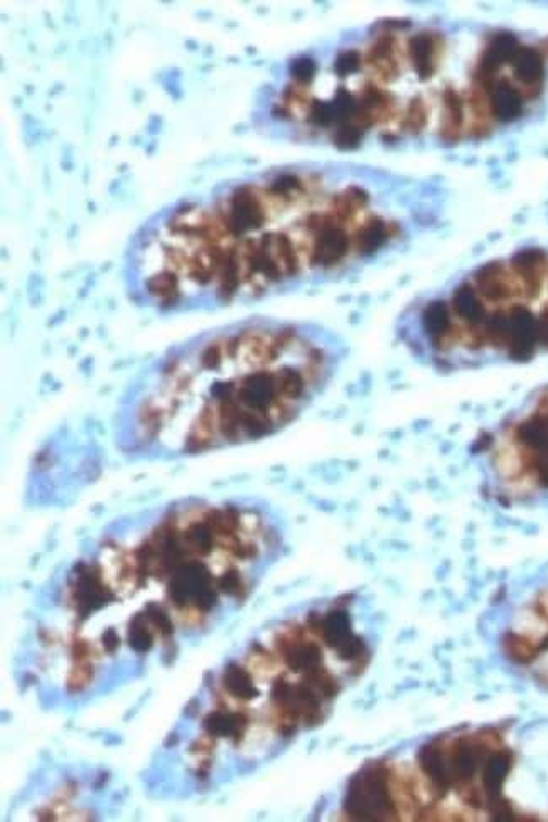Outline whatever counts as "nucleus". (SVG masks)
<instances>
[{"mask_svg": "<svg viewBox=\"0 0 548 822\" xmlns=\"http://www.w3.org/2000/svg\"><path fill=\"white\" fill-rule=\"evenodd\" d=\"M274 518L247 501L185 499L121 521L64 570L51 600L73 632L102 627L70 652L103 670L198 632L247 602L278 558Z\"/></svg>", "mask_w": 548, "mask_h": 822, "instance_id": "nucleus-3", "label": "nucleus"}, {"mask_svg": "<svg viewBox=\"0 0 548 822\" xmlns=\"http://www.w3.org/2000/svg\"><path fill=\"white\" fill-rule=\"evenodd\" d=\"M345 359L333 331L247 317L152 359L122 393L113 434L132 459L203 456L274 437L329 388Z\"/></svg>", "mask_w": 548, "mask_h": 822, "instance_id": "nucleus-4", "label": "nucleus"}, {"mask_svg": "<svg viewBox=\"0 0 548 822\" xmlns=\"http://www.w3.org/2000/svg\"><path fill=\"white\" fill-rule=\"evenodd\" d=\"M397 334L439 371L486 356L526 363L548 352V251L523 248L422 294L398 317Z\"/></svg>", "mask_w": 548, "mask_h": 822, "instance_id": "nucleus-6", "label": "nucleus"}, {"mask_svg": "<svg viewBox=\"0 0 548 822\" xmlns=\"http://www.w3.org/2000/svg\"><path fill=\"white\" fill-rule=\"evenodd\" d=\"M369 661V644L354 628L348 602L335 600L282 622L223 670L191 750L208 757L210 769L220 744L252 756L272 750L324 722Z\"/></svg>", "mask_w": 548, "mask_h": 822, "instance_id": "nucleus-5", "label": "nucleus"}, {"mask_svg": "<svg viewBox=\"0 0 548 822\" xmlns=\"http://www.w3.org/2000/svg\"><path fill=\"white\" fill-rule=\"evenodd\" d=\"M434 198L428 183L358 162L260 169L147 217L125 250V292L180 315L338 282L406 245Z\"/></svg>", "mask_w": 548, "mask_h": 822, "instance_id": "nucleus-1", "label": "nucleus"}, {"mask_svg": "<svg viewBox=\"0 0 548 822\" xmlns=\"http://www.w3.org/2000/svg\"><path fill=\"white\" fill-rule=\"evenodd\" d=\"M547 87L548 36L388 17L282 61L252 122L267 139L336 152L452 149L519 124Z\"/></svg>", "mask_w": 548, "mask_h": 822, "instance_id": "nucleus-2", "label": "nucleus"}]
</instances>
